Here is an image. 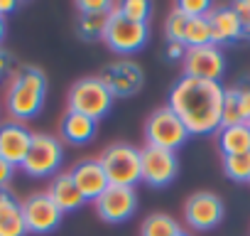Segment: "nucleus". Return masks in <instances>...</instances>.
<instances>
[{
    "instance_id": "f257e3e1",
    "label": "nucleus",
    "mask_w": 250,
    "mask_h": 236,
    "mask_svg": "<svg viewBox=\"0 0 250 236\" xmlns=\"http://www.w3.org/2000/svg\"><path fill=\"white\" fill-rule=\"evenodd\" d=\"M223 94L221 81L179 76L169 89L167 106L179 116L189 136H216L223 121Z\"/></svg>"
},
{
    "instance_id": "f03ea898",
    "label": "nucleus",
    "mask_w": 250,
    "mask_h": 236,
    "mask_svg": "<svg viewBox=\"0 0 250 236\" xmlns=\"http://www.w3.org/2000/svg\"><path fill=\"white\" fill-rule=\"evenodd\" d=\"M47 74L35 64H22L10 74V84L5 91V108L13 121L25 123L37 118L47 101Z\"/></svg>"
},
{
    "instance_id": "7ed1b4c3",
    "label": "nucleus",
    "mask_w": 250,
    "mask_h": 236,
    "mask_svg": "<svg viewBox=\"0 0 250 236\" xmlns=\"http://www.w3.org/2000/svg\"><path fill=\"white\" fill-rule=\"evenodd\" d=\"M101 165L105 170V177L113 187H130L135 189L138 182H143V163H140V148L130 143H113L101 153Z\"/></svg>"
},
{
    "instance_id": "20e7f679",
    "label": "nucleus",
    "mask_w": 250,
    "mask_h": 236,
    "mask_svg": "<svg viewBox=\"0 0 250 236\" xmlns=\"http://www.w3.org/2000/svg\"><path fill=\"white\" fill-rule=\"evenodd\" d=\"M189 138L191 136H189L187 126L179 121V116L169 106H160L147 116V121H145V145L177 153L179 148L187 145Z\"/></svg>"
},
{
    "instance_id": "39448f33",
    "label": "nucleus",
    "mask_w": 250,
    "mask_h": 236,
    "mask_svg": "<svg viewBox=\"0 0 250 236\" xmlns=\"http://www.w3.org/2000/svg\"><path fill=\"white\" fill-rule=\"evenodd\" d=\"M113 96L110 91L105 89V84L96 76H83L79 81H74V86L69 89V96H66V111H76L81 116H88L93 121H101L105 118L113 108Z\"/></svg>"
},
{
    "instance_id": "423d86ee",
    "label": "nucleus",
    "mask_w": 250,
    "mask_h": 236,
    "mask_svg": "<svg viewBox=\"0 0 250 236\" xmlns=\"http://www.w3.org/2000/svg\"><path fill=\"white\" fill-rule=\"evenodd\" d=\"M62 163H64V143H62L57 136L35 133V136H32L30 153H27L25 163L20 165V170H22L27 177L44 180V177L59 175Z\"/></svg>"
},
{
    "instance_id": "0eeeda50",
    "label": "nucleus",
    "mask_w": 250,
    "mask_h": 236,
    "mask_svg": "<svg viewBox=\"0 0 250 236\" xmlns=\"http://www.w3.org/2000/svg\"><path fill=\"white\" fill-rule=\"evenodd\" d=\"M147 40H150V27L147 25L123 18L118 10L110 13V20H108V27H105V35H103V42L110 52L128 57V54L140 52L147 45Z\"/></svg>"
},
{
    "instance_id": "6e6552de",
    "label": "nucleus",
    "mask_w": 250,
    "mask_h": 236,
    "mask_svg": "<svg viewBox=\"0 0 250 236\" xmlns=\"http://www.w3.org/2000/svg\"><path fill=\"white\" fill-rule=\"evenodd\" d=\"M98 79L105 84L113 98H130L138 96L145 86V71L135 59H115L108 62L101 71Z\"/></svg>"
},
{
    "instance_id": "1a4fd4ad",
    "label": "nucleus",
    "mask_w": 250,
    "mask_h": 236,
    "mask_svg": "<svg viewBox=\"0 0 250 236\" xmlns=\"http://www.w3.org/2000/svg\"><path fill=\"white\" fill-rule=\"evenodd\" d=\"M226 216V204L216 192H194L184 202V221L194 231H211Z\"/></svg>"
},
{
    "instance_id": "9d476101",
    "label": "nucleus",
    "mask_w": 250,
    "mask_h": 236,
    "mask_svg": "<svg viewBox=\"0 0 250 236\" xmlns=\"http://www.w3.org/2000/svg\"><path fill=\"white\" fill-rule=\"evenodd\" d=\"M140 163H143V182L152 189H165L177 180L179 160H177V153L172 150L145 145L140 150Z\"/></svg>"
},
{
    "instance_id": "9b49d317",
    "label": "nucleus",
    "mask_w": 250,
    "mask_h": 236,
    "mask_svg": "<svg viewBox=\"0 0 250 236\" xmlns=\"http://www.w3.org/2000/svg\"><path fill=\"white\" fill-rule=\"evenodd\" d=\"M22 216H25L27 234H37V236L52 234L64 219L62 209L52 202L47 192H32L22 202Z\"/></svg>"
},
{
    "instance_id": "f8f14e48",
    "label": "nucleus",
    "mask_w": 250,
    "mask_h": 236,
    "mask_svg": "<svg viewBox=\"0 0 250 236\" xmlns=\"http://www.w3.org/2000/svg\"><path fill=\"white\" fill-rule=\"evenodd\" d=\"M182 64H184V76H191V79L221 81L226 74V54L218 45L187 49V57Z\"/></svg>"
},
{
    "instance_id": "ddd939ff",
    "label": "nucleus",
    "mask_w": 250,
    "mask_h": 236,
    "mask_svg": "<svg viewBox=\"0 0 250 236\" xmlns=\"http://www.w3.org/2000/svg\"><path fill=\"white\" fill-rule=\"evenodd\" d=\"M93 209H96L98 219H103L105 224H123L138 209V192L130 187H113L110 185L93 202Z\"/></svg>"
},
{
    "instance_id": "4468645a",
    "label": "nucleus",
    "mask_w": 250,
    "mask_h": 236,
    "mask_svg": "<svg viewBox=\"0 0 250 236\" xmlns=\"http://www.w3.org/2000/svg\"><path fill=\"white\" fill-rule=\"evenodd\" d=\"M69 175H71L76 189L81 192V197L86 202H96L110 187V182L105 177V170H103V165H101L98 158H83V160H79L69 170Z\"/></svg>"
},
{
    "instance_id": "2eb2a0df",
    "label": "nucleus",
    "mask_w": 250,
    "mask_h": 236,
    "mask_svg": "<svg viewBox=\"0 0 250 236\" xmlns=\"http://www.w3.org/2000/svg\"><path fill=\"white\" fill-rule=\"evenodd\" d=\"M32 136L35 133L25 123H18V121L0 123V158L10 163L13 167H20L30 153Z\"/></svg>"
},
{
    "instance_id": "dca6fc26",
    "label": "nucleus",
    "mask_w": 250,
    "mask_h": 236,
    "mask_svg": "<svg viewBox=\"0 0 250 236\" xmlns=\"http://www.w3.org/2000/svg\"><path fill=\"white\" fill-rule=\"evenodd\" d=\"M208 23H211V30H213V42L218 47L238 45L240 40H245L243 25H240L233 5H216L208 13Z\"/></svg>"
},
{
    "instance_id": "f3484780",
    "label": "nucleus",
    "mask_w": 250,
    "mask_h": 236,
    "mask_svg": "<svg viewBox=\"0 0 250 236\" xmlns=\"http://www.w3.org/2000/svg\"><path fill=\"white\" fill-rule=\"evenodd\" d=\"M98 133V121L88 116H81L76 111H66L59 121V141L69 145H86L96 138Z\"/></svg>"
},
{
    "instance_id": "a211bd4d",
    "label": "nucleus",
    "mask_w": 250,
    "mask_h": 236,
    "mask_svg": "<svg viewBox=\"0 0 250 236\" xmlns=\"http://www.w3.org/2000/svg\"><path fill=\"white\" fill-rule=\"evenodd\" d=\"M47 194H49L52 202L62 209V214H74V212H79V209L86 204V199H83L81 192L76 189V185H74V180H71L69 172L54 175L52 182H49V187H47Z\"/></svg>"
},
{
    "instance_id": "6ab92c4d",
    "label": "nucleus",
    "mask_w": 250,
    "mask_h": 236,
    "mask_svg": "<svg viewBox=\"0 0 250 236\" xmlns=\"http://www.w3.org/2000/svg\"><path fill=\"white\" fill-rule=\"evenodd\" d=\"M0 236H27L22 202L10 192H0Z\"/></svg>"
},
{
    "instance_id": "aec40b11",
    "label": "nucleus",
    "mask_w": 250,
    "mask_h": 236,
    "mask_svg": "<svg viewBox=\"0 0 250 236\" xmlns=\"http://www.w3.org/2000/svg\"><path fill=\"white\" fill-rule=\"evenodd\" d=\"M216 150L221 153V158L250 153V128H248V123L221 126L218 133H216Z\"/></svg>"
},
{
    "instance_id": "412c9836",
    "label": "nucleus",
    "mask_w": 250,
    "mask_h": 236,
    "mask_svg": "<svg viewBox=\"0 0 250 236\" xmlns=\"http://www.w3.org/2000/svg\"><path fill=\"white\" fill-rule=\"evenodd\" d=\"M182 45H184L187 49L216 45V42H213V30H211L208 18H194V20H189V23H187V30H184Z\"/></svg>"
},
{
    "instance_id": "4be33fe9",
    "label": "nucleus",
    "mask_w": 250,
    "mask_h": 236,
    "mask_svg": "<svg viewBox=\"0 0 250 236\" xmlns=\"http://www.w3.org/2000/svg\"><path fill=\"white\" fill-rule=\"evenodd\" d=\"M110 13H96V15H79L76 20V32L83 42H96L103 40L105 27H108Z\"/></svg>"
},
{
    "instance_id": "5701e85b",
    "label": "nucleus",
    "mask_w": 250,
    "mask_h": 236,
    "mask_svg": "<svg viewBox=\"0 0 250 236\" xmlns=\"http://www.w3.org/2000/svg\"><path fill=\"white\" fill-rule=\"evenodd\" d=\"M179 229L182 226L174 216L157 212V214L145 216V221L140 224V236H174Z\"/></svg>"
},
{
    "instance_id": "b1692460",
    "label": "nucleus",
    "mask_w": 250,
    "mask_h": 236,
    "mask_svg": "<svg viewBox=\"0 0 250 236\" xmlns=\"http://www.w3.org/2000/svg\"><path fill=\"white\" fill-rule=\"evenodd\" d=\"M221 167L230 182H248L250 185V153L221 158Z\"/></svg>"
},
{
    "instance_id": "393cba45",
    "label": "nucleus",
    "mask_w": 250,
    "mask_h": 236,
    "mask_svg": "<svg viewBox=\"0 0 250 236\" xmlns=\"http://www.w3.org/2000/svg\"><path fill=\"white\" fill-rule=\"evenodd\" d=\"M115 10H118L123 18L133 20V23H143V25H147V20H150L155 5L147 3V0H123V3H115Z\"/></svg>"
},
{
    "instance_id": "a878e982",
    "label": "nucleus",
    "mask_w": 250,
    "mask_h": 236,
    "mask_svg": "<svg viewBox=\"0 0 250 236\" xmlns=\"http://www.w3.org/2000/svg\"><path fill=\"white\" fill-rule=\"evenodd\" d=\"M187 23H189V18H184L172 5V10H169V15L165 20V40L167 42H182L184 40V30H187Z\"/></svg>"
},
{
    "instance_id": "bb28decb",
    "label": "nucleus",
    "mask_w": 250,
    "mask_h": 236,
    "mask_svg": "<svg viewBox=\"0 0 250 236\" xmlns=\"http://www.w3.org/2000/svg\"><path fill=\"white\" fill-rule=\"evenodd\" d=\"M174 8H177L184 18L194 20V18H208V13H211L216 5L211 3V0H177Z\"/></svg>"
},
{
    "instance_id": "cd10ccee",
    "label": "nucleus",
    "mask_w": 250,
    "mask_h": 236,
    "mask_svg": "<svg viewBox=\"0 0 250 236\" xmlns=\"http://www.w3.org/2000/svg\"><path fill=\"white\" fill-rule=\"evenodd\" d=\"M233 94H235V103H238V116H240V123H248L250 121V79H240L235 81L233 86Z\"/></svg>"
},
{
    "instance_id": "c85d7f7f",
    "label": "nucleus",
    "mask_w": 250,
    "mask_h": 236,
    "mask_svg": "<svg viewBox=\"0 0 250 236\" xmlns=\"http://www.w3.org/2000/svg\"><path fill=\"white\" fill-rule=\"evenodd\" d=\"M74 8L81 15H96V13H113L115 3H110V0H79V3H74Z\"/></svg>"
},
{
    "instance_id": "c756f323",
    "label": "nucleus",
    "mask_w": 250,
    "mask_h": 236,
    "mask_svg": "<svg viewBox=\"0 0 250 236\" xmlns=\"http://www.w3.org/2000/svg\"><path fill=\"white\" fill-rule=\"evenodd\" d=\"M240 25H243V35L245 40H250V0H235V3H230Z\"/></svg>"
},
{
    "instance_id": "7c9ffc66",
    "label": "nucleus",
    "mask_w": 250,
    "mask_h": 236,
    "mask_svg": "<svg viewBox=\"0 0 250 236\" xmlns=\"http://www.w3.org/2000/svg\"><path fill=\"white\" fill-rule=\"evenodd\" d=\"M187 57V47L182 42H165V59L167 62H184Z\"/></svg>"
},
{
    "instance_id": "2f4dec72",
    "label": "nucleus",
    "mask_w": 250,
    "mask_h": 236,
    "mask_svg": "<svg viewBox=\"0 0 250 236\" xmlns=\"http://www.w3.org/2000/svg\"><path fill=\"white\" fill-rule=\"evenodd\" d=\"M15 170H18V167H13L10 163H5L3 158H0V192H5V189L10 187V182H13V177H15Z\"/></svg>"
},
{
    "instance_id": "473e14b6",
    "label": "nucleus",
    "mask_w": 250,
    "mask_h": 236,
    "mask_svg": "<svg viewBox=\"0 0 250 236\" xmlns=\"http://www.w3.org/2000/svg\"><path fill=\"white\" fill-rule=\"evenodd\" d=\"M10 69H13V54H10V52H5L3 47H0V76L8 74Z\"/></svg>"
},
{
    "instance_id": "72a5a7b5",
    "label": "nucleus",
    "mask_w": 250,
    "mask_h": 236,
    "mask_svg": "<svg viewBox=\"0 0 250 236\" xmlns=\"http://www.w3.org/2000/svg\"><path fill=\"white\" fill-rule=\"evenodd\" d=\"M20 5L15 3V0H0V18H5V15H10V13H15Z\"/></svg>"
},
{
    "instance_id": "f704fd0d",
    "label": "nucleus",
    "mask_w": 250,
    "mask_h": 236,
    "mask_svg": "<svg viewBox=\"0 0 250 236\" xmlns=\"http://www.w3.org/2000/svg\"><path fill=\"white\" fill-rule=\"evenodd\" d=\"M5 32H8V25H5V18H0V45L5 40Z\"/></svg>"
},
{
    "instance_id": "c9c22d12",
    "label": "nucleus",
    "mask_w": 250,
    "mask_h": 236,
    "mask_svg": "<svg viewBox=\"0 0 250 236\" xmlns=\"http://www.w3.org/2000/svg\"><path fill=\"white\" fill-rule=\"evenodd\" d=\"M174 236H191V234H189V231H187V229H179V231H177V234H174Z\"/></svg>"
},
{
    "instance_id": "e433bc0d",
    "label": "nucleus",
    "mask_w": 250,
    "mask_h": 236,
    "mask_svg": "<svg viewBox=\"0 0 250 236\" xmlns=\"http://www.w3.org/2000/svg\"><path fill=\"white\" fill-rule=\"evenodd\" d=\"M248 128H250V121H248Z\"/></svg>"
}]
</instances>
